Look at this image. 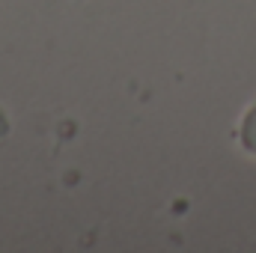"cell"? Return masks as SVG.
Segmentation results:
<instances>
[{
	"mask_svg": "<svg viewBox=\"0 0 256 253\" xmlns=\"http://www.w3.org/2000/svg\"><path fill=\"white\" fill-rule=\"evenodd\" d=\"M242 143H244V149L256 152V108L244 116V126H242Z\"/></svg>",
	"mask_w": 256,
	"mask_h": 253,
	"instance_id": "6da1fadb",
	"label": "cell"
}]
</instances>
